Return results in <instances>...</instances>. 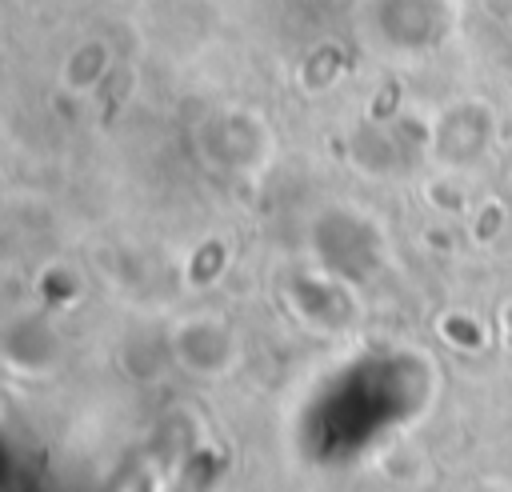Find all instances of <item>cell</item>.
Masks as SVG:
<instances>
[{
    "label": "cell",
    "mask_w": 512,
    "mask_h": 492,
    "mask_svg": "<svg viewBox=\"0 0 512 492\" xmlns=\"http://www.w3.org/2000/svg\"><path fill=\"white\" fill-rule=\"evenodd\" d=\"M176 360L196 376V380H220L232 364H236V340L228 336L224 324H208V320H188L176 340H172Z\"/></svg>",
    "instance_id": "cell-1"
}]
</instances>
